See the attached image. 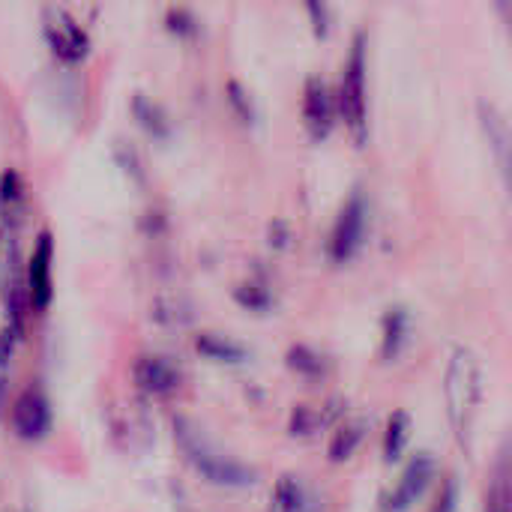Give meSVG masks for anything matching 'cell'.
Listing matches in <instances>:
<instances>
[{"mask_svg": "<svg viewBox=\"0 0 512 512\" xmlns=\"http://www.w3.org/2000/svg\"><path fill=\"white\" fill-rule=\"evenodd\" d=\"M444 405L456 444L471 453L477 414L483 405V363L468 345H456L444 372Z\"/></svg>", "mask_w": 512, "mask_h": 512, "instance_id": "1", "label": "cell"}, {"mask_svg": "<svg viewBox=\"0 0 512 512\" xmlns=\"http://www.w3.org/2000/svg\"><path fill=\"white\" fill-rule=\"evenodd\" d=\"M174 441L186 459V465L219 489H249L258 483V471L252 465H243L240 459H231L210 447V441L192 426L186 417H174Z\"/></svg>", "mask_w": 512, "mask_h": 512, "instance_id": "2", "label": "cell"}, {"mask_svg": "<svg viewBox=\"0 0 512 512\" xmlns=\"http://www.w3.org/2000/svg\"><path fill=\"white\" fill-rule=\"evenodd\" d=\"M336 111L354 144L363 147L369 141V45L363 33L354 36L348 60L342 66Z\"/></svg>", "mask_w": 512, "mask_h": 512, "instance_id": "3", "label": "cell"}, {"mask_svg": "<svg viewBox=\"0 0 512 512\" xmlns=\"http://www.w3.org/2000/svg\"><path fill=\"white\" fill-rule=\"evenodd\" d=\"M42 39H45L48 51L66 66H78V63H84L90 57V33L63 6H48L45 9V15H42Z\"/></svg>", "mask_w": 512, "mask_h": 512, "instance_id": "4", "label": "cell"}, {"mask_svg": "<svg viewBox=\"0 0 512 512\" xmlns=\"http://www.w3.org/2000/svg\"><path fill=\"white\" fill-rule=\"evenodd\" d=\"M9 426L15 432L18 441L24 444H39L51 435L54 429V411H51V399L39 384L24 387V393L12 402L9 411Z\"/></svg>", "mask_w": 512, "mask_h": 512, "instance_id": "5", "label": "cell"}, {"mask_svg": "<svg viewBox=\"0 0 512 512\" xmlns=\"http://www.w3.org/2000/svg\"><path fill=\"white\" fill-rule=\"evenodd\" d=\"M438 477V462L432 453H417L414 459H408L405 471L399 474L396 486H390L384 495H381V512H408L426 492L429 486L435 483Z\"/></svg>", "mask_w": 512, "mask_h": 512, "instance_id": "6", "label": "cell"}, {"mask_svg": "<svg viewBox=\"0 0 512 512\" xmlns=\"http://www.w3.org/2000/svg\"><path fill=\"white\" fill-rule=\"evenodd\" d=\"M366 228H369V204L363 201V195H351L345 201V207L339 210L333 231H330V261L333 264H348L366 243Z\"/></svg>", "mask_w": 512, "mask_h": 512, "instance_id": "7", "label": "cell"}, {"mask_svg": "<svg viewBox=\"0 0 512 512\" xmlns=\"http://www.w3.org/2000/svg\"><path fill=\"white\" fill-rule=\"evenodd\" d=\"M21 288H24L27 309L45 312L51 306V300H54V237L48 231H42L36 237V246L30 252Z\"/></svg>", "mask_w": 512, "mask_h": 512, "instance_id": "8", "label": "cell"}, {"mask_svg": "<svg viewBox=\"0 0 512 512\" xmlns=\"http://www.w3.org/2000/svg\"><path fill=\"white\" fill-rule=\"evenodd\" d=\"M0 300L6 303V321L24 324L27 300L18 276V255H15V231L0 222Z\"/></svg>", "mask_w": 512, "mask_h": 512, "instance_id": "9", "label": "cell"}, {"mask_svg": "<svg viewBox=\"0 0 512 512\" xmlns=\"http://www.w3.org/2000/svg\"><path fill=\"white\" fill-rule=\"evenodd\" d=\"M336 117H339V111H336V96H333V90L327 87V81L318 78V75L309 78L306 87H303V126H306L309 138H312V141H324V138L333 132Z\"/></svg>", "mask_w": 512, "mask_h": 512, "instance_id": "10", "label": "cell"}, {"mask_svg": "<svg viewBox=\"0 0 512 512\" xmlns=\"http://www.w3.org/2000/svg\"><path fill=\"white\" fill-rule=\"evenodd\" d=\"M132 381L144 396L153 399H168L180 387V369L159 354H141L132 363Z\"/></svg>", "mask_w": 512, "mask_h": 512, "instance_id": "11", "label": "cell"}, {"mask_svg": "<svg viewBox=\"0 0 512 512\" xmlns=\"http://www.w3.org/2000/svg\"><path fill=\"white\" fill-rule=\"evenodd\" d=\"M267 512H315V495L300 477L285 474L276 480V486L270 492Z\"/></svg>", "mask_w": 512, "mask_h": 512, "instance_id": "12", "label": "cell"}, {"mask_svg": "<svg viewBox=\"0 0 512 512\" xmlns=\"http://www.w3.org/2000/svg\"><path fill=\"white\" fill-rule=\"evenodd\" d=\"M27 216V189L18 171L6 168L0 174V222L9 231H18Z\"/></svg>", "mask_w": 512, "mask_h": 512, "instance_id": "13", "label": "cell"}, {"mask_svg": "<svg viewBox=\"0 0 512 512\" xmlns=\"http://www.w3.org/2000/svg\"><path fill=\"white\" fill-rule=\"evenodd\" d=\"M21 336H24V324L6 321L0 327V420L9 408V384H12V366H15Z\"/></svg>", "mask_w": 512, "mask_h": 512, "instance_id": "14", "label": "cell"}, {"mask_svg": "<svg viewBox=\"0 0 512 512\" xmlns=\"http://www.w3.org/2000/svg\"><path fill=\"white\" fill-rule=\"evenodd\" d=\"M195 351L201 357H207L210 363H219V366H243L249 360L243 345H237L234 339H225L219 333H201L195 339Z\"/></svg>", "mask_w": 512, "mask_h": 512, "instance_id": "15", "label": "cell"}, {"mask_svg": "<svg viewBox=\"0 0 512 512\" xmlns=\"http://www.w3.org/2000/svg\"><path fill=\"white\" fill-rule=\"evenodd\" d=\"M366 432H369V423H366L363 417H351V420H345V423L336 429L333 441H330V450H327L330 462H333V465L348 462V459L363 447Z\"/></svg>", "mask_w": 512, "mask_h": 512, "instance_id": "16", "label": "cell"}, {"mask_svg": "<svg viewBox=\"0 0 512 512\" xmlns=\"http://www.w3.org/2000/svg\"><path fill=\"white\" fill-rule=\"evenodd\" d=\"M408 333H411V318L405 309H390L381 321V357L384 360H396L405 345H408Z\"/></svg>", "mask_w": 512, "mask_h": 512, "instance_id": "17", "label": "cell"}, {"mask_svg": "<svg viewBox=\"0 0 512 512\" xmlns=\"http://www.w3.org/2000/svg\"><path fill=\"white\" fill-rule=\"evenodd\" d=\"M480 123L486 129V138L489 144L495 147L498 153V165L501 171L507 174V153H510V126H507V117L495 108V105H480Z\"/></svg>", "mask_w": 512, "mask_h": 512, "instance_id": "18", "label": "cell"}, {"mask_svg": "<svg viewBox=\"0 0 512 512\" xmlns=\"http://www.w3.org/2000/svg\"><path fill=\"white\" fill-rule=\"evenodd\" d=\"M285 366L294 375L306 378V381H321L327 375V369H330V360L321 351L309 348V345H291L288 354H285Z\"/></svg>", "mask_w": 512, "mask_h": 512, "instance_id": "19", "label": "cell"}, {"mask_svg": "<svg viewBox=\"0 0 512 512\" xmlns=\"http://www.w3.org/2000/svg\"><path fill=\"white\" fill-rule=\"evenodd\" d=\"M411 441V414L408 411H393L387 420V432H384V462L396 465Z\"/></svg>", "mask_w": 512, "mask_h": 512, "instance_id": "20", "label": "cell"}, {"mask_svg": "<svg viewBox=\"0 0 512 512\" xmlns=\"http://www.w3.org/2000/svg\"><path fill=\"white\" fill-rule=\"evenodd\" d=\"M132 114H135V120L141 123V129H144L147 135H153V138H159V141L168 138L171 123H168V114H165L156 102H150L147 96H135Z\"/></svg>", "mask_w": 512, "mask_h": 512, "instance_id": "21", "label": "cell"}, {"mask_svg": "<svg viewBox=\"0 0 512 512\" xmlns=\"http://www.w3.org/2000/svg\"><path fill=\"white\" fill-rule=\"evenodd\" d=\"M234 300L249 312H267L273 306V291L264 279H249L234 291Z\"/></svg>", "mask_w": 512, "mask_h": 512, "instance_id": "22", "label": "cell"}, {"mask_svg": "<svg viewBox=\"0 0 512 512\" xmlns=\"http://www.w3.org/2000/svg\"><path fill=\"white\" fill-rule=\"evenodd\" d=\"M306 6V18L312 24V33L318 39H327L330 36V24H333V6L330 0H303Z\"/></svg>", "mask_w": 512, "mask_h": 512, "instance_id": "23", "label": "cell"}, {"mask_svg": "<svg viewBox=\"0 0 512 512\" xmlns=\"http://www.w3.org/2000/svg\"><path fill=\"white\" fill-rule=\"evenodd\" d=\"M321 426H324V414H318V411H312L306 405H300V408L291 411V435L312 438Z\"/></svg>", "mask_w": 512, "mask_h": 512, "instance_id": "24", "label": "cell"}, {"mask_svg": "<svg viewBox=\"0 0 512 512\" xmlns=\"http://www.w3.org/2000/svg\"><path fill=\"white\" fill-rule=\"evenodd\" d=\"M486 512H512L510 507V483H507V471L501 468L498 477L489 483V495H486Z\"/></svg>", "mask_w": 512, "mask_h": 512, "instance_id": "25", "label": "cell"}, {"mask_svg": "<svg viewBox=\"0 0 512 512\" xmlns=\"http://www.w3.org/2000/svg\"><path fill=\"white\" fill-rule=\"evenodd\" d=\"M168 30L177 33L180 39H192L198 33V24H195V18L186 9H171L168 12Z\"/></svg>", "mask_w": 512, "mask_h": 512, "instance_id": "26", "label": "cell"}, {"mask_svg": "<svg viewBox=\"0 0 512 512\" xmlns=\"http://www.w3.org/2000/svg\"><path fill=\"white\" fill-rule=\"evenodd\" d=\"M429 512H459V483L453 477L441 486V492H438Z\"/></svg>", "mask_w": 512, "mask_h": 512, "instance_id": "27", "label": "cell"}, {"mask_svg": "<svg viewBox=\"0 0 512 512\" xmlns=\"http://www.w3.org/2000/svg\"><path fill=\"white\" fill-rule=\"evenodd\" d=\"M228 90H231V102L240 108V117H243V120H252V105H249V99L243 96V90H240L237 84H231Z\"/></svg>", "mask_w": 512, "mask_h": 512, "instance_id": "28", "label": "cell"}]
</instances>
